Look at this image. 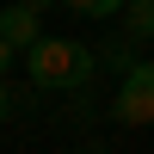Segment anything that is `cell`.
<instances>
[{
    "instance_id": "obj_2",
    "label": "cell",
    "mask_w": 154,
    "mask_h": 154,
    "mask_svg": "<svg viewBox=\"0 0 154 154\" xmlns=\"http://www.w3.org/2000/svg\"><path fill=\"white\" fill-rule=\"evenodd\" d=\"M111 117H117V123H130V130L154 123V62H136V68L123 74L117 99H111Z\"/></svg>"
},
{
    "instance_id": "obj_1",
    "label": "cell",
    "mask_w": 154,
    "mask_h": 154,
    "mask_svg": "<svg viewBox=\"0 0 154 154\" xmlns=\"http://www.w3.org/2000/svg\"><path fill=\"white\" fill-rule=\"evenodd\" d=\"M25 74L43 93H74V86H86L99 74V56L86 43H74V37H37L25 49Z\"/></svg>"
},
{
    "instance_id": "obj_4",
    "label": "cell",
    "mask_w": 154,
    "mask_h": 154,
    "mask_svg": "<svg viewBox=\"0 0 154 154\" xmlns=\"http://www.w3.org/2000/svg\"><path fill=\"white\" fill-rule=\"evenodd\" d=\"M123 37H136V43L154 37V0H123Z\"/></svg>"
},
{
    "instance_id": "obj_8",
    "label": "cell",
    "mask_w": 154,
    "mask_h": 154,
    "mask_svg": "<svg viewBox=\"0 0 154 154\" xmlns=\"http://www.w3.org/2000/svg\"><path fill=\"white\" fill-rule=\"evenodd\" d=\"M25 6H37V12H49V6H56V0H25Z\"/></svg>"
},
{
    "instance_id": "obj_5",
    "label": "cell",
    "mask_w": 154,
    "mask_h": 154,
    "mask_svg": "<svg viewBox=\"0 0 154 154\" xmlns=\"http://www.w3.org/2000/svg\"><path fill=\"white\" fill-rule=\"evenodd\" d=\"M62 6H74L80 19H117V12H123V0H62Z\"/></svg>"
},
{
    "instance_id": "obj_3",
    "label": "cell",
    "mask_w": 154,
    "mask_h": 154,
    "mask_svg": "<svg viewBox=\"0 0 154 154\" xmlns=\"http://www.w3.org/2000/svg\"><path fill=\"white\" fill-rule=\"evenodd\" d=\"M0 37H6V43H19V49H31L37 37H43V12H37V6H25V0L0 6Z\"/></svg>"
},
{
    "instance_id": "obj_7",
    "label": "cell",
    "mask_w": 154,
    "mask_h": 154,
    "mask_svg": "<svg viewBox=\"0 0 154 154\" xmlns=\"http://www.w3.org/2000/svg\"><path fill=\"white\" fill-rule=\"evenodd\" d=\"M12 62H19V43H6V37H0V74H6Z\"/></svg>"
},
{
    "instance_id": "obj_6",
    "label": "cell",
    "mask_w": 154,
    "mask_h": 154,
    "mask_svg": "<svg viewBox=\"0 0 154 154\" xmlns=\"http://www.w3.org/2000/svg\"><path fill=\"white\" fill-rule=\"evenodd\" d=\"M12 111H19V99H12V86H6V74H0V123H6Z\"/></svg>"
}]
</instances>
